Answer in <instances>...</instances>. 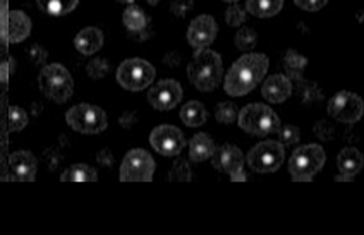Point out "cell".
<instances>
[{
    "label": "cell",
    "instance_id": "7a4b0ae2",
    "mask_svg": "<svg viewBox=\"0 0 364 235\" xmlns=\"http://www.w3.org/2000/svg\"><path fill=\"white\" fill-rule=\"evenodd\" d=\"M188 77L200 92H213L223 77V62L220 53L210 48H198L188 65Z\"/></svg>",
    "mask_w": 364,
    "mask_h": 235
},
{
    "label": "cell",
    "instance_id": "e575fe53",
    "mask_svg": "<svg viewBox=\"0 0 364 235\" xmlns=\"http://www.w3.org/2000/svg\"><path fill=\"white\" fill-rule=\"evenodd\" d=\"M28 59L31 60L33 65H36V67H43L45 64H47V59H48V52L47 48L41 47L38 43H33L30 48H28Z\"/></svg>",
    "mask_w": 364,
    "mask_h": 235
},
{
    "label": "cell",
    "instance_id": "484cf974",
    "mask_svg": "<svg viewBox=\"0 0 364 235\" xmlns=\"http://www.w3.org/2000/svg\"><path fill=\"white\" fill-rule=\"evenodd\" d=\"M38 7L45 14L53 16V18H60V16H68L76 9L80 0H36Z\"/></svg>",
    "mask_w": 364,
    "mask_h": 235
},
{
    "label": "cell",
    "instance_id": "ab89813d",
    "mask_svg": "<svg viewBox=\"0 0 364 235\" xmlns=\"http://www.w3.org/2000/svg\"><path fill=\"white\" fill-rule=\"evenodd\" d=\"M45 158H47L48 170H55V168H59V165L62 163V160H64V156H62L59 150H48L47 155H45Z\"/></svg>",
    "mask_w": 364,
    "mask_h": 235
},
{
    "label": "cell",
    "instance_id": "ac0fdd59",
    "mask_svg": "<svg viewBox=\"0 0 364 235\" xmlns=\"http://www.w3.org/2000/svg\"><path fill=\"white\" fill-rule=\"evenodd\" d=\"M363 165H364V156L358 148L347 146L337 156V167L342 175L353 177L354 179V177L361 172Z\"/></svg>",
    "mask_w": 364,
    "mask_h": 235
},
{
    "label": "cell",
    "instance_id": "8d00e7d4",
    "mask_svg": "<svg viewBox=\"0 0 364 235\" xmlns=\"http://www.w3.org/2000/svg\"><path fill=\"white\" fill-rule=\"evenodd\" d=\"M314 134L321 139V141H332L335 138V127L328 121H318L314 124Z\"/></svg>",
    "mask_w": 364,
    "mask_h": 235
},
{
    "label": "cell",
    "instance_id": "277c9868",
    "mask_svg": "<svg viewBox=\"0 0 364 235\" xmlns=\"http://www.w3.org/2000/svg\"><path fill=\"white\" fill-rule=\"evenodd\" d=\"M237 124L247 134L259 136V138L277 133L282 126L279 115L264 103H250L242 110H239Z\"/></svg>",
    "mask_w": 364,
    "mask_h": 235
},
{
    "label": "cell",
    "instance_id": "5b68a950",
    "mask_svg": "<svg viewBox=\"0 0 364 235\" xmlns=\"http://www.w3.org/2000/svg\"><path fill=\"white\" fill-rule=\"evenodd\" d=\"M326 153L320 144H304L289 160V174L296 182H309L323 168Z\"/></svg>",
    "mask_w": 364,
    "mask_h": 235
},
{
    "label": "cell",
    "instance_id": "d590c367",
    "mask_svg": "<svg viewBox=\"0 0 364 235\" xmlns=\"http://www.w3.org/2000/svg\"><path fill=\"white\" fill-rule=\"evenodd\" d=\"M225 21L227 24L232 28L242 26L244 21H246V12H244V9H241L237 4H232V6L225 11Z\"/></svg>",
    "mask_w": 364,
    "mask_h": 235
},
{
    "label": "cell",
    "instance_id": "d6986e66",
    "mask_svg": "<svg viewBox=\"0 0 364 235\" xmlns=\"http://www.w3.org/2000/svg\"><path fill=\"white\" fill-rule=\"evenodd\" d=\"M31 35V19L23 11H9V43H21Z\"/></svg>",
    "mask_w": 364,
    "mask_h": 235
},
{
    "label": "cell",
    "instance_id": "60d3db41",
    "mask_svg": "<svg viewBox=\"0 0 364 235\" xmlns=\"http://www.w3.org/2000/svg\"><path fill=\"white\" fill-rule=\"evenodd\" d=\"M97 163L102 165V167H105V168H112V167H114L115 158H114V155H112V151H110V150H102V151H98V155H97Z\"/></svg>",
    "mask_w": 364,
    "mask_h": 235
},
{
    "label": "cell",
    "instance_id": "2e32d148",
    "mask_svg": "<svg viewBox=\"0 0 364 235\" xmlns=\"http://www.w3.org/2000/svg\"><path fill=\"white\" fill-rule=\"evenodd\" d=\"M262 94L270 103H284L292 94V81L285 74H273L264 80Z\"/></svg>",
    "mask_w": 364,
    "mask_h": 235
},
{
    "label": "cell",
    "instance_id": "83f0119b",
    "mask_svg": "<svg viewBox=\"0 0 364 235\" xmlns=\"http://www.w3.org/2000/svg\"><path fill=\"white\" fill-rule=\"evenodd\" d=\"M237 114H239V109L235 103L222 102V103H218L217 110H215V119H217L220 124L229 126V124L237 121Z\"/></svg>",
    "mask_w": 364,
    "mask_h": 235
},
{
    "label": "cell",
    "instance_id": "8fae6325",
    "mask_svg": "<svg viewBox=\"0 0 364 235\" xmlns=\"http://www.w3.org/2000/svg\"><path fill=\"white\" fill-rule=\"evenodd\" d=\"M212 165L215 170L229 174L234 182H242L246 180V174H244V155L234 144L225 143L220 148H215L212 155Z\"/></svg>",
    "mask_w": 364,
    "mask_h": 235
},
{
    "label": "cell",
    "instance_id": "cb8c5ba5",
    "mask_svg": "<svg viewBox=\"0 0 364 235\" xmlns=\"http://www.w3.org/2000/svg\"><path fill=\"white\" fill-rule=\"evenodd\" d=\"M308 65V59L297 50H287L284 55V67L287 71V77L292 82L303 80V71Z\"/></svg>",
    "mask_w": 364,
    "mask_h": 235
},
{
    "label": "cell",
    "instance_id": "8992f818",
    "mask_svg": "<svg viewBox=\"0 0 364 235\" xmlns=\"http://www.w3.org/2000/svg\"><path fill=\"white\" fill-rule=\"evenodd\" d=\"M65 122L71 129L81 134H100L109 127L105 110L90 103L74 105L65 112Z\"/></svg>",
    "mask_w": 364,
    "mask_h": 235
},
{
    "label": "cell",
    "instance_id": "d4e9b609",
    "mask_svg": "<svg viewBox=\"0 0 364 235\" xmlns=\"http://www.w3.org/2000/svg\"><path fill=\"white\" fill-rule=\"evenodd\" d=\"M122 23H124V26L127 28V31L134 33V35H136V33L146 30L148 23H150V19L146 18V14H144L141 7H138V6H134V4H131V6L127 7L126 11H124Z\"/></svg>",
    "mask_w": 364,
    "mask_h": 235
},
{
    "label": "cell",
    "instance_id": "7bdbcfd3",
    "mask_svg": "<svg viewBox=\"0 0 364 235\" xmlns=\"http://www.w3.org/2000/svg\"><path fill=\"white\" fill-rule=\"evenodd\" d=\"M16 62H14V59H11V60H7V62H2V64H0V82H4V84H7V82H9V76H11V72H12V65H14Z\"/></svg>",
    "mask_w": 364,
    "mask_h": 235
},
{
    "label": "cell",
    "instance_id": "30bf717a",
    "mask_svg": "<svg viewBox=\"0 0 364 235\" xmlns=\"http://www.w3.org/2000/svg\"><path fill=\"white\" fill-rule=\"evenodd\" d=\"M364 114V102L359 94L341 92L328 102V115L342 124H355Z\"/></svg>",
    "mask_w": 364,
    "mask_h": 235
},
{
    "label": "cell",
    "instance_id": "e0dca14e",
    "mask_svg": "<svg viewBox=\"0 0 364 235\" xmlns=\"http://www.w3.org/2000/svg\"><path fill=\"white\" fill-rule=\"evenodd\" d=\"M103 41H105V38H103L102 30L95 26H88L82 28L77 33L76 38H74V47L82 55H95L103 47Z\"/></svg>",
    "mask_w": 364,
    "mask_h": 235
},
{
    "label": "cell",
    "instance_id": "4316f807",
    "mask_svg": "<svg viewBox=\"0 0 364 235\" xmlns=\"http://www.w3.org/2000/svg\"><path fill=\"white\" fill-rule=\"evenodd\" d=\"M235 47L241 52H251L258 43V33L253 28H241L235 35Z\"/></svg>",
    "mask_w": 364,
    "mask_h": 235
},
{
    "label": "cell",
    "instance_id": "b9f144b4",
    "mask_svg": "<svg viewBox=\"0 0 364 235\" xmlns=\"http://www.w3.org/2000/svg\"><path fill=\"white\" fill-rule=\"evenodd\" d=\"M136 122H138V114L132 112V110H127V112H124L119 117V124H121V127H124V129H131Z\"/></svg>",
    "mask_w": 364,
    "mask_h": 235
},
{
    "label": "cell",
    "instance_id": "7dc6e473",
    "mask_svg": "<svg viewBox=\"0 0 364 235\" xmlns=\"http://www.w3.org/2000/svg\"><path fill=\"white\" fill-rule=\"evenodd\" d=\"M159 2H160V0H148V4H150V6H156Z\"/></svg>",
    "mask_w": 364,
    "mask_h": 235
},
{
    "label": "cell",
    "instance_id": "7c38bea8",
    "mask_svg": "<svg viewBox=\"0 0 364 235\" xmlns=\"http://www.w3.org/2000/svg\"><path fill=\"white\" fill-rule=\"evenodd\" d=\"M150 143L156 153L162 156H176L184 150L186 138L179 127L164 124V126L155 127L151 131Z\"/></svg>",
    "mask_w": 364,
    "mask_h": 235
},
{
    "label": "cell",
    "instance_id": "9c48e42d",
    "mask_svg": "<svg viewBox=\"0 0 364 235\" xmlns=\"http://www.w3.org/2000/svg\"><path fill=\"white\" fill-rule=\"evenodd\" d=\"M153 174H155V160L146 150L136 148L127 151L119 172L122 182H150Z\"/></svg>",
    "mask_w": 364,
    "mask_h": 235
},
{
    "label": "cell",
    "instance_id": "f35d334b",
    "mask_svg": "<svg viewBox=\"0 0 364 235\" xmlns=\"http://www.w3.org/2000/svg\"><path fill=\"white\" fill-rule=\"evenodd\" d=\"M294 4L303 11L318 12L323 9L326 4H328V0H294Z\"/></svg>",
    "mask_w": 364,
    "mask_h": 235
},
{
    "label": "cell",
    "instance_id": "f1b7e54d",
    "mask_svg": "<svg viewBox=\"0 0 364 235\" xmlns=\"http://www.w3.org/2000/svg\"><path fill=\"white\" fill-rule=\"evenodd\" d=\"M297 92L301 93V100H303V103L321 100V97H323V94H321L320 86H318L316 82H309L304 80L297 81Z\"/></svg>",
    "mask_w": 364,
    "mask_h": 235
},
{
    "label": "cell",
    "instance_id": "6da1fadb",
    "mask_svg": "<svg viewBox=\"0 0 364 235\" xmlns=\"http://www.w3.org/2000/svg\"><path fill=\"white\" fill-rule=\"evenodd\" d=\"M268 57L264 53H246L234 62L225 74L223 88L230 97H244L251 93L267 76Z\"/></svg>",
    "mask_w": 364,
    "mask_h": 235
},
{
    "label": "cell",
    "instance_id": "4dcf8cb0",
    "mask_svg": "<svg viewBox=\"0 0 364 235\" xmlns=\"http://www.w3.org/2000/svg\"><path fill=\"white\" fill-rule=\"evenodd\" d=\"M28 126V114L26 110L18 105H12L9 109V129L11 133H19Z\"/></svg>",
    "mask_w": 364,
    "mask_h": 235
},
{
    "label": "cell",
    "instance_id": "f546056e",
    "mask_svg": "<svg viewBox=\"0 0 364 235\" xmlns=\"http://www.w3.org/2000/svg\"><path fill=\"white\" fill-rule=\"evenodd\" d=\"M191 167H189L188 160L177 158L176 163L168 170V180H179V182H188L191 180Z\"/></svg>",
    "mask_w": 364,
    "mask_h": 235
},
{
    "label": "cell",
    "instance_id": "c3c4849f",
    "mask_svg": "<svg viewBox=\"0 0 364 235\" xmlns=\"http://www.w3.org/2000/svg\"><path fill=\"white\" fill-rule=\"evenodd\" d=\"M223 2H229V4H235V2H237V0H223Z\"/></svg>",
    "mask_w": 364,
    "mask_h": 235
},
{
    "label": "cell",
    "instance_id": "1f68e13d",
    "mask_svg": "<svg viewBox=\"0 0 364 235\" xmlns=\"http://www.w3.org/2000/svg\"><path fill=\"white\" fill-rule=\"evenodd\" d=\"M277 134H279L280 143L285 144V146H294V144H297L301 141L299 127L292 126V124H287V126H280L279 131H277Z\"/></svg>",
    "mask_w": 364,
    "mask_h": 235
},
{
    "label": "cell",
    "instance_id": "ee69618b",
    "mask_svg": "<svg viewBox=\"0 0 364 235\" xmlns=\"http://www.w3.org/2000/svg\"><path fill=\"white\" fill-rule=\"evenodd\" d=\"M164 64L168 65V67H176V65L181 64V55L177 52H168L164 57Z\"/></svg>",
    "mask_w": 364,
    "mask_h": 235
},
{
    "label": "cell",
    "instance_id": "44dd1931",
    "mask_svg": "<svg viewBox=\"0 0 364 235\" xmlns=\"http://www.w3.org/2000/svg\"><path fill=\"white\" fill-rule=\"evenodd\" d=\"M62 182H97L98 174L88 163H76L62 172Z\"/></svg>",
    "mask_w": 364,
    "mask_h": 235
},
{
    "label": "cell",
    "instance_id": "5bb4252c",
    "mask_svg": "<svg viewBox=\"0 0 364 235\" xmlns=\"http://www.w3.org/2000/svg\"><path fill=\"white\" fill-rule=\"evenodd\" d=\"M217 21L212 16L201 14L191 21L186 38H188V43L198 50V48H208L217 38Z\"/></svg>",
    "mask_w": 364,
    "mask_h": 235
},
{
    "label": "cell",
    "instance_id": "7402d4cb",
    "mask_svg": "<svg viewBox=\"0 0 364 235\" xmlns=\"http://www.w3.org/2000/svg\"><path fill=\"white\" fill-rule=\"evenodd\" d=\"M284 7V0H247L246 11L256 18H273Z\"/></svg>",
    "mask_w": 364,
    "mask_h": 235
},
{
    "label": "cell",
    "instance_id": "9a60e30c",
    "mask_svg": "<svg viewBox=\"0 0 364 235\" xmlns=\"http://www.w3.org/2000/svg\"><path fill=\"white\" fill-rule=\"evenodd\" d=\"M9 165L14 180H21V182H33L35 180L36 170H38V160L35 158L31 151H14L9 158Z\"/></svg>",
    "mask_w": 364,
    "mask_h": 235
},
{
    "label": "cell",
    "instance_id": "d6a6232c",
    "mask_svg": "<svg viewBox=\"0 0 364 235\" xmlns=\"http://www.w3.org/2000/svg\"><path fill=\"white\" fill-rule=\"evenodd\" d=\"M110 71L109 60L102 59V57H97V59L90 60V64L86 65V72L91 80H103Z\"/></svg>",
    "mask_w": 364,
    "mask_h": 235
},
{
    "label": "cell",
    "instance_id": "74e56055",
    "mask_svg": "<svg viewBox=\"0 0 364 235\" xmlns=\"http://www.w3.org/2000/svg\"><path fill=\"white\" fill-rule=\"evenodd\" d=\"M194 0H171V12L176 18H186L193 11Z\"/></svg>",
    "mask_w": 364,
    "mask_h": 235
},
{
    "label": "cell",
    "instance_id": "ffe728a7",
    "mask_svg": "<svg viewBox=\"0 0 364 235\" xmlns=\"http://www.w3.org/2000/svg\"><path fill=\"white\" fill-rule=\"evenodd\" d=\"M215 148L217 146H215L213 139L210 138L208 134H196L191 141H189V158H191V162L194 163L205 162V160L212 158Z\"/></svg>",
    "mask_w": 364,
    "mask_h": 235
},
{
    "label": "cell",
    "instance_id": "4fadbf2b",
    "mask_svg": "<svg viewBox=\"0 0 364 235\" xmlns=\"http://www.w3.org/2000/svg\"><path fill=\"white\" fill-rule=\"evenodd\" d=\"M182 100V86L176 80H162L148 92V103L155 110L168 112Z\"/></svg>",
    "mask_w": 364,
    "mask_h": 235
},
{
    "label": "cell",
    "instance_id": "bcb514c9",
    "mask_svg": "<svg viewBox=\"0 0 364 235\" xmlns=\"http://www.w3.org/2000/svg\"><path fill=\"white\" fill-rule=\"evenodd\" d=\"M117 2H121V4H129V6H131V4H134V0H117Z\"/></svg>",
    "mask_w": 364,
    "mask_h": 235
},
{
    "label": "cell",
    "instance_id": "52a82bcc",
    "mask_svg": "<svg viewBox=\"0 0 364 235\" xmlns=\"http://www.w3.org/2000/svg\"><path fill=\"white\" fill-rule=\"evenodd\" d=\"M155 76L156 71L150 62L138 57L124 60L115 74L119 84L127 92H143L155 81Z\"/></svg>",
    "mask_w": 364,
    "mask_h": 235
},
{
    "label": "cell",
    "instance_id": "f6af8a7d",
    "mask_svg": "<svg viewBox=\"0 0 364 235\" xmlns=\"http://www.w3.org/2000/svg\"><path fill=\"white\" fill-rule=\"evenodd\" d=\"M335 180H338V182H341V180H342V182H347V180H354V179H353V177H347V175L338 174L337 177H335Z\"/></svg>",
    "mask_w": 364,
    "mask_h": 235
},
{
    "label": "cell",
    "instance_id": "3957f363",
    "mask_svg": "<svg viewBox=\"0 0 364 235\" xmlns=\"http://www.w3.org/2000/svg\"><path fill=\"white\" fill-rule=\"evenodd\" d=\"M40 92L55 103H65L73 98L74 80L62 64H45L38 74Z\"/></svg>",
    "mask_w": 364,
    "mask_h": 235
},
{
    "label": "cell",
    "instance_id": "ba28073f",
    "mask_svg": "<svg viewBox=\"0 0 364 235\" xmlns=\"http://www.w3.org/2000/svg\"><path fill=\"white\" fill-rule=\"evenodd\" d=\"M246 160L251 170L258 172V174H272V172H277L284 165V144L280 141H272V139L258 143L247 153Z\"/></svg>",
    "mask_w": 364,
    "mask_h": 235
},
{
    "label": "cell",
    "instance_id": "603a6c76",
    "mask_svg": "<svg viewBox=\"0 0 364 235\" xmlns=\"http://www.w3.org/2000/svg\"><path fill=\"white\" fill-rule=\"evenodd\" d=\"M206 119H208V114H206L205 105L196 100L188 102L181 109V121L188 127H200L206 122Z\"/></svg>",
    "mask_w": 364,
    "mask_h": 235
},
{
    "label": "cell",
    "instance_id": "836d02e7",
    "mask_svg": "<svg viewBox=\"0 0 364 235\" xmlns=\"http://www.w3.org/2000/svg\"><path fill=\"white\" fill-rule=\"evenodd\" d=\"M0 41L9 43V0H0Z\"/></svg>",
    "mask_w": 364,
    "mask_h": 235
}]
</instances>
